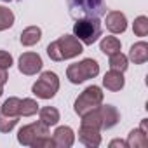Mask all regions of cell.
Listing matches in <instances>:
<instances>
[{
  "instance_id": "obj_29",
  "label": "cell",
  "mask_w": 148,
  "mask_h": 148,
  "mask_svg": "<svg viewBox=\"0 0 148 148\" xmlns=\"http://www.w3.org/2000/svg\"><path fill=\"white\" fill-rule=\"evenodd\" d=\"M2 94H4V87H0V98H2Z\"/></svg>"
},
{
  "instance_id": "obj_10",
  "label": "cell",
  "mask_w": 148,
  "mask_h": 148,
  "mask_svg": "<svg viewBox=\"0 0 148 148\" xmlns=\"http://www.w3.org/2000/svg\"><path fill=\"white\" fill-rule=\"evenodd\" d=\"M99 115H101V131L103 129H112L119 124L120 120V113L113 105H99Z\"/></svg>"
},
{
  "instance_id": "obj_6",
  "label": "cell",
  "mask_w": 148,
  "mask_h": 148,
  "mask_svg": "<svg viewBox=\"0 0 148 148\" xmlns=\"http://www.w3.org/2000/svg\"><path fill=\"white\" fill-rule=\"evenodd\" d=\"M47 134H49V127L44 125L40 120L33 124H26L18 131V143L23 146H33V143L38 138L47 136Z\"/></svg>"
},
{
  "instance_id": "obj_11",
  "label": "cell",
  "mask_w": 148,
  "mask_h": 148,
  "mask_svg": "<svg viewBox=\"0 0 148 148\" xmlns=\"http://www.w3.org/2000/svg\"><path fill=\"white\" fill-rule=\"evenodd\" d=\"M79 141L82 145H86L87 148H96L101 145V131L96 127H89V125H80L79 129Z\"/></svg>"
},
{
  "instance_id": "obj_7",
  "label": "cell",
  "mask_w": 148,
  "mask_h": 148,
  "mask_svg": "<svg viewBox=\"0 0 148 148\" xmlns=\"http://www.w3.org/2000/svg\"><path fill=\"white\" fill-rule=\"evenodd\" d=\"M42 66H44L42 58H40V54H37V52H23V54L19 56V59H18V68H19V71L23 73V75H28V77L37 75V73L42 70Z\"/></svg>"
},
{
  "instance_id": "obj_25",
  "label": "cell",
  "mask_w": 148,
  "mask_h": 148,
  "mask_svg": "<svg viewBox=\"0 0 148 148\" xmlns=\"http://www.w3.org/2000/svg\"><path fill=\"white\" fill-rule=\"evenodd\" d=\"M12 63H14V59H12L11 52H7V51H4V49H0V68L9 70V68L12 66Z\"/></svg>"
},
{
  "instance_id": "obj_5",
  "label": "cell",
  "mask_w": 148,
  "mask_h": 148,
  "mask_svg": "<svg viewBox=\"0 0 148 148\" xmlns=\"http://www.w3.org/2000/svg\"><path fill=\"white\" fill-rule=\"evenodd\" d=\"M59 91V77L54 71H42V75L32 86V92L38 99H52Z\"/></svg>"
},
{
  "instance_id": "obj_23",
  "label": "cell",
  "mask_w": 148,
  "mask_h": 148,
  "mask_svg": "<svg viewBox=\"0 0 148 148\" xmlns=\"http://www.w3.org/2000/svg\"><path fill=\"white\" fill-rule=\"evenodd\" d=\"M19 122V117H9V115H4L0 112V132H11Z\"/></svg>"
},
{
  "instance_id": "obj_4",
  "label": "cell",
  "mask_w": 148,
  "mask_h": 148,
  "mask_svg": "<svg viewBox=\"0 0 148 148\" xmlns=\"http://www.w3.org/2000/svg\"><path fill=\"white\" fill-rule=\"evenodd\" d=\"M103 99H105V94H103L101 87H99V86H89V87H86V89L79 94V98L75 99L73 110H75V113H77L79 117H82L84 113H87V112L98 108V106L103 103Z\"/></svg>"
},
{
  "instance_id": "obj_12",
  "label": "cell",
  "mask_w": 148,
  "mask_h": 148,
  "mask_svg": "<svg viewBox=\"0 0 148 148\" xmlns=\"http://www.w3.org/2000/svg\"><path fill=\"white\" fill-rule=\"evenodd\" d=\"M125 86V79H124V73L122 71H115V70H110L105 73L103 77V87L106 91H112V92H119L122 91Z\"/></svg>"
},
{
  "instance_id": "obj_15",
  "label": "cell",
  "mask_w": 148,
  "mask_h": 148,
  "mask_svg": "<svg viewBox=\"0 0 148 148\" xmlns=\"http://www.w3.org/2000/svg\"><path fill=\"white\" fill-rule=\"evenodd\" d=\"M38 120H40L44 125H47V127L58 125V122L61 120L59 110L54 108V106H44V108H38Z\"/></svg>"
},
{
  "instance_id": "obj_18",
  "label": "cell",
  "mask_w": 148,
  "mask_h": 148,
  "mask_svg": "<svg viewBox=\"0 0 148 148\" xmlns=\"http://www.w3.org/2000/svg\"><path fill=\"white\" fill-rule=\"evenodd\" d=\"M108 64H110V70H115V71H125L129 68V59L125 54H122L120 51L108 56Z\"/></svg>"
},
{
  "instance_id": "obj_1",
  "label": "cell",
  "mask_w": 148,
  "mask_h": 148,
  "mask_svg": "<svg viewBox=\"0 0 148 148\" xmlns=\"http://www.w3.org/2000/svg\"><path fill=\"white\" fill-rule=\"evenodd\" d=\"M82 52H84V44L75 35H63L47 45V56L58 63L66 61V59H73Z\"/></svg>"
},
{
  "instance_id": "obj_24",
  "label": "cell",
  "mask_w": 148,
  "mask_h": 148,
  "mask_svg": "<svg viewBox=\"0 0 148 148\" xmlns=\"http://www.w3.org/2000/svg\"><path fill=\"white\" fill-rule=\"evenodd\" d=\"M73 4L79 5L80 11H98V7L101 5V0H73Z\"/></svg>"
},
{
  "instance_id": "obj_14",
  "label": "cell",
  "mask_w": 148,
  "mask_h": 148,
  "mask_svg": "<svg viewBox=\"0 0 148 148\" xmlns=\"http://www.w3.org/2000/svg\"><path fill=\"white\" fill-rule=\"evenodd\" d=\"M40 38H42V30L38 28V26H26L23 32H21V35H19V42H21V45H25V47H33V45H37L38 42H40Z\"/></svg>"
},
{
  "instance_id": "obj_13",
  "label": "cell",
  "mask_w": 148,
  "mask_h": 148,
  "mask_svg": "<svg viewBox=\"0 0 148 148\" xmlns=\"http://www.w3.org/2000/svg\"><path fill=\"white\" fill-rule=\"evenodd\" d=\"M127 59L132 61L134 64H143L148 61V44L145 40H139L136 44L131 45L129 49V54H127Z\"/></svg>"
},
{
  "instance_id": "obj_3",
  "label": "cell",
  "mask_w": 148,
  "mask_h": 148,
  "mask_svg": "<svg viewBox=\"0 0 148 148\" xmlns=\"http://www.w3.org/2000/svg\"><path fill=\"white\" fill-rule=\"evenodd\" d=\"M73 35H75L84 45H92L101 37V23L98 18H82L73 25Z\"/></svg>"
},
{
  "instance_id": "obj_2",
  "label": "cell",
  "mask_w": 148,
  "mask_h": 148,
  "mask_svg": "<svg viewBox=\"0 0 148 148\" xmlns=\"http://www.w3.org/2000/svg\"><path fill=\"white\" fill-rule=\"evenodd\" d=\"M99 75V64L92 58H86L79 63H73L66 68V79L71 84H82L89 79H94Z\"/></svg>"
},
{
  "instance_id": "obj_17",
  "label": "cell",
  "mask_w": 148,
  "mask_h": 148,
  "mask_svg": "<svg viewBox=\"0 0 148 148\" xmlns=\"http://www.w3.org/2000/svg\"><path fill=\"white\" fill-rule=\"evenodd\" d=\"M99 49H101L103 54L112 56V54H115V52H119V51L122 49V44H120V40H119L117 37H113V35H106V37L101 38V42H99Z\"/></svg>"
},
{
  "instance_id": "obj_22",
  "label": "cell",
  "mask_w": 148,
  "mask_h": 148,
  "mask_svg": "<svg viewBox=\"0 0 148 148\" xmlns=\"http://www.w3.org/2000/svg\"><path fill=\"white\" fill-rule=\"evenodd\" d=\"M132 32L136 37H146L148 35V18L146 16H138L132 23Z\"/></svg>"
},
{
  "instance_id": "obj_20",
  "label": "cell",
  "mask_w": 148,
  "mask_h": 148,
  "mask_svg": "<svg viewBox=\"0 0 148 148\" xmlns=\"http://www.w3.org/2000/svg\"><path fill=\"white\" fill-rule=\"evenodd\" d=\"M38 103L32 98H25L19 103V117H33L38 113Z\"/></svg>"
},
{
  "instance_id": "obj_9",
  "label": "cell",
  "mask_w": 148,
  "mask_h": 148,
  "mask_svg": "<svg viewBox=\"0 0 148 148\" xmlns=\"http://www.w3.org/2000/svg\"><path fill=\"white\" fill-rule=\"evenodd\" d=\"M52 141L56 148H70L75 143V132L70 125H59L52 132Z\"/></svg>"
},
{
  "instance_id": "obj_8",
  "label": "cell",
  "mask_w": 148,
  "mask_h": 148,
  "mask_svg": "<svg viewBox=\"0 0 148 148\" xmlns=\"http://www.w3.org/2000/svg\"><path fill=\"white\" fill-rule=\"evenodd\" d=\"M105 25L112 35H119V33H124L127 30V18L120 11H110L105 16Z\"/></svg>"
},
{
  "instance_id": "obj_21",
  "label": "cell",
  "mask_w": 148,
  "mask_h": 148,
  "mask_svg": "<svg viewBox=\"0 0 148 148\" xmlns=\"http://www.w3.org/2000/svg\"><path fill=\"white\" fill-rule=\"evenodd\" d=\"M14 19H16V16H14V12L9 7L0 5V32L9 30L14 25Z\"/></svg>"
},
{
  "instance_id": "obj_28",
  "label": "cell",
  "mask_w": 148,
  "mask_h": 148,
  "mask_svg": "<svg viewBox=\"0 0 148 148\" xmlns=\"http://www.w3.org/2000/svg\"><path fill=\"white\" fill-rule=\"evenodd\" d=\"M139 129H141L143 132H146V134H148V131H146V119H143V120H141V125H139Z\"/></svg>"
},
{
  "instance_id": "obj_26",
  "label": "cell",
  "mask_w": 148,
  "mask_h": 148,
  "mask_svg": "<svg viewBox=\"0 0 148 148\" xmlns=\"http://www.w3.org/2000/svg\"><path fill=\"white\" fill-rule=\"evenodd\" d=\"M108 146H110V148H117V146H120V148H127V145H125V139H120V138H117V139H112Z\"/></svg>"
},
{
  "instance_id": "obj_19",
  "label": "cell",
  "mask_w": 148,
  "mask_h": 148,
  "mask_svg": "<svg viewBox=\"0 0 148 148\" xmlns=\"http://www.w3.org/2000/svg\"><path fill=\"white\" fill-rule=\"evenodd\" d=\"M19 103H21L19 98L11 96V98H7V99L2 103L0 112H2L4 115H9V117H19Z\"/></svg>"
},
{
  "instance_id": "obj_30",
  "label": "cell",
  "mask_w": 148,
  "mask_h": 148,
  "mask_svg": "<svg viewBox=\"0 0 148 148\" xmlns=\"http://www.w3.org/2000/svg\"><path fill=\"white\" fill-rule=\"evenodd\" d=\"M2 2H11V0H2Z\"/></svg>"
},
{
  "instance_id": "obj_16",
  "label": "cell",
  "mask_w": 148,
  "mask_h": 148,
  "mask_svg": "<svg viewBox=\"0 0 148 148\" xmlns=\"http://www.w3.org/2000/svg\"><path fill=\"white\" fill-rule=\"evenodd\" d=\"M125 145H127V148H145V146H148V134L143 132L139 127L132 129L127 134Z\"/></svg>"
},
{
  "instance_id": "obj_27",
  "label": "cell",
  "mask_w": 148,
  "mask_h": 148,
  "mask_svg": "<svg viewBox=\"0 0 148 148\" xmlns=\"http://www.w3.org/2000/svg\"><path fill=\"white\" fill-rule=\"evenodd\" d=\"M7 80H9L7 70H5V68H0V87H4V86L7 84Z\"/></svg>"
}]
</instances>
